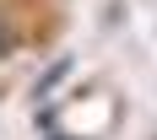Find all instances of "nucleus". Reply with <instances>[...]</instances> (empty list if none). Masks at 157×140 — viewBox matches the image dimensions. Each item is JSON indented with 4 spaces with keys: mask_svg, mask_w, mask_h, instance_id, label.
<instances>
[{
    "mask_svg": "<svg viewBox=\"0 0 157 140\" xmlns=\"http://www.w3.org/2000/svg\"><path fill=\"white\" fill-rule=\"evenodd\" d=\"M6 48H11V32H6V22H0V54H6Z\"/></svg>",
    "mask_w": 157,
    "mask_h": 140,
    "instance_id": "nucleus-1",
    "label": "nucleus"
}]
</instances>
